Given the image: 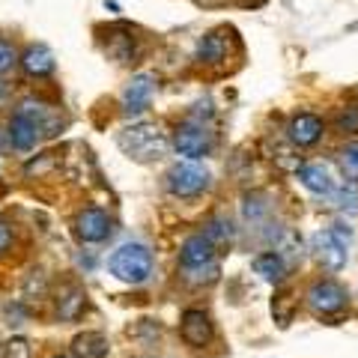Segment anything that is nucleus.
I'll return each instance as SVG.
<instances>
[{
    "label": "nucleus",
    "mask_w": 358,
    "mask_h": 358,
    "mask_svg": "<svg viewBox=\"0 0 358 358\" xmlns=\"http://www.w3.org/2000/svg\"><path fill=\"white\" fill-rule=\"evenodd\" d=\"M334 126L343 134H355L358 131V108H343L341 114L334 117Z\"/></svg>",
    "instance_id": "nucleus-21"
},
{
    "label": "nucleus",
    "mask_w": 358,
    "mask_h": 358,
    "mask_svg": "<svg viewBox=\"0 0 358 358\" xmlns=\"http://www.w3.org/2000/svg\"><path fill=\"white\" fill-rule=\"evenodd\" d=\"M18 63V51L9 39H0V75H6Z\"/></svg>",
    "instance_id": "nucleus-22"
},
{
    "label": "nucleus",
    "mask_w": 358,
    "mask_h": 358,
    "mask_svg": "<svg viewBox=\"0 0 358 358\" xmlns=\"http://www.w3.org/2000/svg\"><path fill=\"white\" fill-rule=\"evenodd\" d=\"M299 179H301V185H305L308 192H313V194H331L334 192L331 173L322 164H301L299 167Z\"/></svg>",
    "instance_id": "nucleus-15"
},
{
    "label": "nucleus",
    "mask_w": 358,
    "mask_h": 358,
    "mask_svg": "<svg viewBox=\"0 0 358 358\" xmlns=\"http://www.w3.org/2000/svg\"><path fill=\"white\" fill-rule=\"evenodd\" d=\"M6 96H9V90H6V84H0V108H3V102H6Z\"/></svg>",
    "instance_id": "nucleus-26"
},
{
    "label": "nucleus",
    "mask_w": 358,
    "mask_h": 358,
    "mask_svg": "<svg viewBox=\"0 0 358 358\" xmlns=\"http://www.w3.org/2000/svg\"><path fill=\"white\" fill-rule=\"evenodd\" d=\"M346 289L334 281H317L310 289H308V305L313 313H320V317H338V313L346 308Z\"/></svg>",
    "instance_id": "nucleus-8"
},
{
    "label": "nucleus",
    "mask_w": 358,
    "mask_h": 358,
    "mask_svg": "<svg viewBox=\"0 0 358 358\" xmlns=\"http://www.w3.org/2000/svg\"><path fill=\"white\" fill-rule=\"evenodd\" d=\"M3 358H30V346H27V341H9Z\"/></svg>",
    "instance_id": "nucleus-24"
},
{
    "label": "nucleus",
    "mask_w": 358,
    "mask_h": 358,
    "mask_svg": "<svg viewBox=\"0 0 358 358\" xmlns=\"http://www.w3.org/2000/svg\"><path fill=\"white\" fill-rule=\"evenodd\" d=\"M9 245H13V230H9L6 221H0V254H3Z\"/></svg>",
    "instance_id": "nucleus-25"
},
{
    "label": "nucleus",
    "mask_w": 358,
    "mask_h": 358,
    "mask_svg": "<svg viewBox=\"0 0 358 358\" xmlns=\"http://www.w3.org/2000/svg\"><path fill=\"white\" fill-rule=\"evenodd\" d=\"M209 188V171L197 162H179L167 171V192L173 197H197Z\"/></svg>",
    "instance_id": "nucleus-5"
},
{
    "label": "nucleus",
    "mask_w": 358,
    "mask_h": 358,
    "mask_svg": "<svg viewBox=\"0 0 358 358\" xmlns=\"http://www.w3.org/2000/svg\"><path fill=\"white\" fill-rule=\"evenodd\" d=\"M346 245H350V230H343V224H334V227L322 230L313 236V251H317V260L338 272L346 263Z\"/></svg>",
    "instance_id": "nucleus-6"
},
{
    "label": "nucleus",
    "mask_w": 358,
    "mask_h": 358,
    "mask_svg": "<svg viewBox=\"0 0 358 358\" xmlns=\"http://www.w3.org/2000/svg\"><path fill=\"white\" fill-rule=\"evenodd\" d=\"M72 355L75 358H108L110 355V346L102 334L96 331H87V334H78L72 341Z\"/></svg>",
    "instance_id": "nucleus-16"
},
{
    "label": "nucleus",
    "mask_w": 358,
    "mask_h": 358,
    "mask_svg": "<svg viewBox=\"0 0 358 358\" xmlns=\"http://www.w3.org/2000/svg\"><path fill=\"white\" fill-rule=\"evenodd\" d=\"M338 200H341V209H343V212L355 215V212H358V188H355V182H346V185L341 188Z\"/></svg>",
    "instance_id": "nucleus-23"
},
{
    "label": "nucleus",
    "mask_w": 358,
    "mask_h": 358,
    "mask_svg": "<svg viewBox=\"0 0 358 358\" xmlns=\"http://www.w3.org/2000/svg\"><path fill=\"white\" fill-rule=\"evenodd\" d=\"M48 117H51V108L45 102H39V99H24L15 114L9 117V129H6L9 147L18 152H30L39 143L42 131L48 129Z\"/></svg>",
    "instance_id": "nucleus-1"
},
{
    "label": "nucleus",
    "mask_w": 358,
    "mask_h": 358,
    "mask_svg": "<svg viewBox=\"0 0 358 358\" xmlns=\"http://www.w3.org/2000/svg\"><path fill=\"white\" fill-rule=\"evenodd\" d=\"M179 334L188 346H206L212 341V322L203 310H185L182 322H179Z\"/></svg>",
    "instance_id": "nucleus-11"
},
{
    "label": "nucleus",
    "mask_w": 358,
    "mask_h": 358,
    "mask_svg": "<svg viewBox=\"0 0 358 358\" xmlns=\"http://www.w3.org/2000/svg\"><path fill=\"white\" fill-rule=\"evenodd\" d=\"M227 48H230V39L224 36L221 30L206 33V36L197 42V48H194V60H197V63L215 66V63H221L224 57H227Z\"/></svg>",
    "instance_id": "nucleus-14"
},
{
    "label": "nucleus",
    "mask_w": 358,
    "mask_h": 358,
    "mask_svg": "<svg viewBox=\"0 0 358 358\" xmlns=\"http://www.w3.org/2000/svg\"><path fill=\"white\" fill-rule=\"evenodd\" d=\"M152 90H155V75H150V72L134 75L126 84V90H122V110H126L129 117L143 114L152 102Z\"/></svg>",
    "instance_id": "nucleus-9"
},
{
    "label": "nucleus",
    "mask_w": 358,
    "mask_h": 358,
    "mask_svg": "<svg viewBox=\"0 0 358 358\" xmlns=\"http://www.w3.org/2000/svg\"><path fill=\"white\" fill-rule=\"evenodd\" d=\"M75 236L81 239V242H90V245L105 242L110 236V218H108V212H102V209H84L81 215L75 218Z\"/></svg>",
    "instance_id": "nucleus-10"
},
{
    "label": "nucleus",
    "mask_w": 358,
    "mask_h": 358,
    "mask_svg": "<svg viewBox=\"0 0 358 358\" xmlns=\"http://www.w3.org/2000/svg\"><path fill=\"white\" fill-rule=\"evenodd\" d=\"M110 272L126 284H143L152 275V254L147 245L141 242H126L110 254Z\"/></svg>",
    "instance_id": "nucleus-3"
},
{
    "label": "nucleus",
    "mask_w": 358,
    "mask_h": 358,
    "mask_svg": "<svg viewBox=\"0 0 358 358\" xmlns=\"http://www.w3.org/2000/svg\"><path fill=\"white\" fill-rule=\"evenodd\" d=\"M173 150L179 155H185L188 162H197L212 152V134L206 126H200V122H182V126L173 131Z\"/></svg>",
    "instance_id": "nucleus-7"
},
{
    "label": "nucleus",
    "mask_w": 358,
    "mask_h": 358,
    "mask_svg": "<svg viewBox=\"0 0 358 358\" xmlns=\"http://www.w3.org/2000/svg\"><path fill=\"white\" fill-rule=\"evenodd\" d=\"M254 272L268 284H281L284 275H287V263H284V257L278 251H268V254H260L254 260Z\"/></svg>",
    "instance_id": "nucleus-17"
},
{
    "label": "nucleus",
    "mask_w": 358,
    "mask_h": 358,
    "mask_svg": "<svg viewBox=\"0 0 358 358\" xmlns=\"http://www.w3.org/2000/svg\"><path fill=\"white\" fill-rule=\"evenodd\" d=\"M341 164H343V173H346V176L358 179V141H355V143H346V147H343Z\"/></svg>",
    "instance_id": "nucleus-20"
},
{
    "label": "nucleus",
    "mask_w": 358,
    "mask_h": 358,
    "mask_svg": "<svg viewBox=\"0 0 358 358\" xmlns=\"http://www.w3.org/2000/svg\"><path fill=\"white\" fill-rule=\"evenodd\" d=\"M6 143H9V141H0V150H3V147H6Z\"/></svg>",
    "instance_id": "nucleus-27"
},
{
    "label": "nucleus",
    "mask_w": 358,
    "mask_h": 358,
    "mask_svg": "<svg viewBox=\"0 0 358 358\" xmlns=\"http://www.w3.org/2000/svg\"><path fill=\"white\" fill-rule=\"evenodd\" d=\"M60 317H66V320H72V317H78V310L84 308V293L78 287H69L63 293V299H60Z\"/></svg>",
    "instance_id": "nucleus-19"
},
{
    "label": "nucleus",
    "mask_w": 358,
    "mask_h": 358,
    "mask_svg": "<svg viewBox=\"0 0 358 358\" xmlns=\"http://www.w3.org/2000/svg\"><path fill=\"white\" fill-rule=\"evenodd\" d=\"M120 147L126 150L131 159L152 162V159H162L167 152V141L159 129L150 126V122H138V126H129V129L120 131Z\"/></svg>",
    "instance_id": "nucleus-4"
},
{
    "label": "nucleus",
    "mask_w": 358,
    "mask_h": 358,
    "mask_svg": "<svg viewBox=\"0 0 358 358\" xmlns=\"http://www.w3.org/2000/svg\"><path fill=\"white\" fill-rule=\"evenodd\" d=\"M54 358H63V355H54Z\"/></svg>",
    "instance_id": "nucleus-28"
},
{
    "label": "nucleus",
    "mask_w": 358,
    "mask_h": 358,
    "mask_svg": "<svg viewBox=\"0 0 358 358\" xmlns=\"http://www.w3.org/2000/svg\"><path fill=\"white\" fill-rule=\"evenodd\" d=\"M18 63L30 78H48L54 72V66H57L51 48H45V45H30V48L18 57Z\"/></svg>",
    "instance_id": "nucleus-12"
},
{
    "label": "nucleus",
    "mask_w": 358,
    "mask_h": 358,
    "mask_svg": "<svg viewBox=\"0 0 358 358\" xmlns=\"http://www.w3.org/2000/svg\"><path fill=\"white\" fill-rule=\"evenodd\" d=\"M179 268L192 284H212L218 278V248L203 233L188 236L182 251H179Z\"/></svg>",
    "instance_id": "nucleus-2"
},
{
    "label": "nucleus",
    "mask_w": 358,
    "mask_h": 358,
    "mask_svg": "<svg viewBox=\"0 0 358 358\" xmlns=\"http://www.w3.org/2000/svg\"><path fill=\"white\" fill-rule=\"evenodd\" d=\"M203 236H206L212 245H215V248H221V245H230V242H233V224L224 221V218H215V221L206 224Z\"/></svg>",
    "instance_id": "nucleus-18"
},
{
    "label": "nucleus",
    "mask_w": 358,
    "mask_h": 358,
    "mask_svg": "<svg viewBox=\"0 0 358 358\" xmlns=\"http://www.w3.org/2000/svg\"><path fill=\"white\" fill-rule=\"evenodd\" d=\"M322 138V120L317 114H299L289 122V141L299 147H310Z\"/></svg>",
    "instance_id": "nucleus-13"
}]
</instances>
